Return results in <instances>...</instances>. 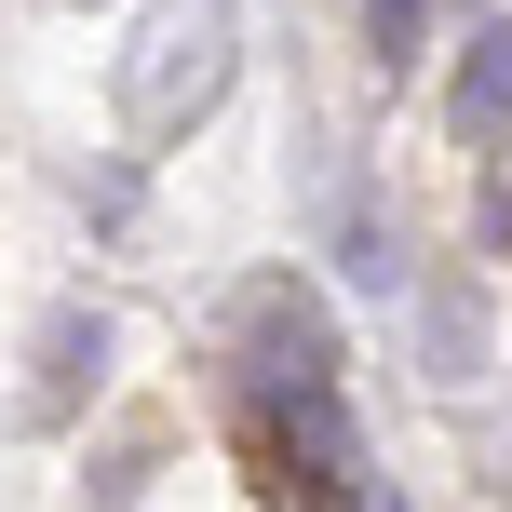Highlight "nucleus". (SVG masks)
I'll return each instance as SVG.
<instances>
[{"label": "nucleus", "instance_id": "obj_4", "mask_svg": "<svg viewBox=\"0 0 512 512\" xmlns=\"http://www.w3.org/2000/svg\"><path fill=\"white\" fill-rule=\"evenodd\" d=\"M95 351H108V324H95V310H54V324H41V391H27V418H54V405H68V378L95 391Z\"/></svg>", "mask_w": 512, "mask_h": 512}, {"label": "nucleus", "instance_id": "obj_2", "mask_svg": "<svg viewBox=\"0 0 512 512\" xmlns=\"http://www.w3.org/2000/svg\"><path fill=\"white\" fill-rule=\"evenodd\" d=\"M243 351H256V378L270 391H337V324L297 297V283H243Z\"/></svg>", "mask_w": 512, "mask_h": 512}, {"label": "nucleus", "instance_id": "obj_1", "mask_svg": "<svg viewBox=\"0 0 512 512\" xmlns=\"http://www.w3.org/2000/svg\"><path fill=\"white\" fill-rule=\"evenodd\" d=\"M243 68V0H149L122 41V135L135 149H176Z\"/></svg>", "mask_w": 512, "mask_h": 512}, {"label": "nucleus", "instance_id": "obj_5", "mask_svg": "<svg viewBox=\"0 0 512 512\" xmlns=\"http://www.w3.org/2000/svg\"><path fill=\"white\" fill-rule=\"evenodd\" d=\"M418 14H432V0H364V27H378V54H405V41H418Z\"/></svg>", "mask_w": 512, "mask_h": 512}, {"label": "nucleus", "instance_id": "obj_3", "mask_svg": "<svg viewBox=\"0 0 512 512\" xmlns=\"http://www.w3.org/2000/svg\"><path fill=\"white\" fill-rule=\"evenodd\" d=\"M445 108H459L472 149H499V135H512V14H486V27L459 41V95H445Z\"/></svg>", "mask_w": 512, "mask_h": 512}]
</instances>
